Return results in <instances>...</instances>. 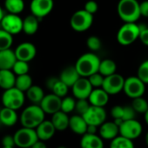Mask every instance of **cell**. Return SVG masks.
Here are the masks:
<instances>
[{
  "label": "cell",
  "instance_id": "1",
  "mask_svg": "<svg viewBox=\"0 0 148 148\" xmlns=\"http://www.w3.org/2000/svg\"><path fill=\"white\" fill-rule=\"evenodd\" d=\"M100 61V58L93 51L86 52L78 58L75 67L81 77L88 78L92 74L99 71Z\"/></svg>",
  "mask_w": 148,
  "mask_h": 148
},
{
  "label": "cell",
  "instance_id": "2",
  "mask_svg": "<svg viewBox=\"0 0 148 148\" xmlns=\"http://www.w3.org/2000/svg\"><path fill=\"white\" fill-rule=\"evenodd\" d=\"M45 112L39 105L32 104L25 107L20 115V123L22 126L36 129L45 119Z\"/></svg>",
  "mask_w": 148,
  "mask_h": 148
},
{
  "label": "cell",
  "instance_id": "3",
  "mask_svg": "<svg viewBox=\"0 0 148 148\" xmlns=\"http://www.w3.org/2000/svg\"><path fill=\"white\" fill-rule=\"evenodd\" d=\"M117 12L125 23H136L141 17L138 0H119Z\"/></svg>",
  "mask_w": 148,
  "mask_h": 148
},
{
  "label": "cell",
  "instance_id": "4",
  "mask_svg": "<svg viewBox=\"0 0 148 148\" xmlns=\"http://www.w3.org/2000/svg\"><path fill=\"white\" fill-rule=\"evenodd\" d=\"M139 33L140 25L136 23H125L118 31L117 41L121 45H130L139 38Z\"/></svg>",
  "mask_w": 148,
  "mask_h": 148
},
{
  "label": "cell",
  "instance_id": "5",
  "mask_svg": "<svg viewBox=\"0 0 148 148\" xmlns=\"http://www.w3.org/2000/svg\"><path fill=\"white\" fill-rule=\"evenodd\" d=\"M1 101L5 107L17 111L24 106L25 95L24 92L14 86L12 88L5 90L4 93L2 94Z\"/></svg>",
  "mask_w": 148,
  "mask_h": 148
},
{
  "label": "cell",
  "instance_id": "6",
  "mask_svg": "<svg viewBox=\"0 0 148 148\" xmlns=\"http://www.w3.org/2000/svg\"><path fill=\"white\" fill-rule=\"evenodd\" d=\"M93 23V15L86 10H79L74 12L70 20L71 27L78 32H83L90 29Z\"/></svg>",
  "mask_w": 148,
  "mask_h": 148
},
{
  "label": "cell",
  "instance_id": "7",
  "mask_svg": "<svg viewBox=\"0 0 148 148\" xmlns=\"http://www.w3.org/2000/svg\"><path fill=\"white\" fill-rule=\"evenodd\" d=\"M13 135L16 145L19 148L32 147L38 140L36 130L25 126L18 129Z\"/></svg>",
  "mask_w": 148,
  "mask_h": 148
},
{
  "label": "cell",
  "instance_id": "8",
  "mask_svg": "<svg viewBox=\"0 0 148 148\" xmlns=\"http://www.w3.org/2000/svg\"><path fill=\"white\" fill-rule=\"evenodd\" d=\"M145 91V84L138 77L131 76L125 79L123 92L131 99L142 97Z\"/></svg>",
  "mask_w": 148,
  "mask_h": 148
},
{
  "label": "cell",
  "instance_id": "9",
  "mask_svg": "<svg viewBox=\"0 0 148 148\" xmlns=\"http://www.w3.org/2000/svg\"><path fill=\"white\" fill-rule=\"evenodd\" d=\"M142 132V125L135 119L125 120L119 125V135L127 138L131 140L138 138L141 135Z\"/></svg>",
  "mask_w": 148,
  "mask_h": 148
},
{
  "label": "cell",
  "instance_id": "10",
  "mask_svg": "<svg viewBox=\"0 0 148 148\" xmlns=\"http://www.w3.org/2000/svg\"><path fill=\"white\" fill-rule=\"evenodd\" d=\"M125 79L120 74H112L110 76L105 77L102 88L109 95H116L123 91Z\"/></svg>",
  "mask_w": 148,
  "mask_h": 148
},
{
  "label": "cell",
  "instance_id": "11",
  "mask_svg": "<svg viewBox=\"0 0 148 148\" xmlns=\"http://www.w3.org/2000/svg\"><path fill=\"white\" fill-rule=\"evenodd\" d=\"M0 25L2 29L12 35H16L23 32V19L17 14H5Z\"/></svg>",
  "mask_w": 148,
  "mask_h": 148
},
{
  "label": "cell",
  "instance_id": "12",
  "mask_svg": "<svg viewBox=\"0 0 148 148\" xmlns=\"http://www.w3.org/2000/svg\"><path fill=\"white\" fill-rule=\"evenodd\" d=\"M53 6V0H32L30 10L32 14L41 19L51 12Z\"/></svg>",
  "mask_w": 148,
  "mask_h": 148
},
{
  "label": "cell",
  "instance_id": "13",
  "mask_svg": "<svg viewBox=\"0 0 148 148\" xmlns=\"http://www.w3.org/2000/svg\"><path fill=\"white\" fill-rule=\"evenodd\" d=\"M73 96L77 99H88L93 87L88 78L80 77L71 87Z\"/></svg>",
  "mask_w": 148,
  "mask_h": 148
},
{
  "label": "cell",
  "instance_id": "14",
  "mask_svg": "<svg viewBox=\"0 0 148 148\" xmlns=\"http://www.w3.org/2000/svg\"><path fill=\"white\" fill-rule=\"evenodd\" d=\"M88 125H94L100 126L106 119V112L104 107L92 106L88 111L83 115Z\"/></svg>",
  "mask_w": 148,
  "mask_h": 148
},
{
  "label": "cell",
  "instance_id": "15",
  "mask_svg": "<svg viewBox=\"0 0 148 148\" xmlns=\"http://www.w3.org/2000/svg\"><path fill=\"white\" fill-rule=\"evenodd\" d=\"M62 99L54 93L47 94L44 97L39 106L45 112V114H54L61 110Z\"/></svg>",
  "mask_w": 148,
  "mask_h": 148
},
{
  "label": "cell",
  "instance_id": "16",
  "mask_svg": "<svg viewBox=\"0 0 148 148\" xmlns=\"http://www.w3.org/2000/svg\"><path fill=\"white\" fill-rule=\"evenodd\" d=\"M14 51L18 60H23L29 63L36 57L37 48L32 43L23 42L17 46Z\"/></svg>",
  "mask_w": 148,
  "mask_h": 148
},
{
  "label": "cell",
  "instance_id": "17",
  "mask_svg": "<svg viewBox=\"0 0 148 148\" xmlns=\"http://www.w3.org/2000/svg\"><path fill=\"white\" fill-rule=\"evenodd\" d=\"M99 136L106 140H112L119 134V126L117 125L114 121L104 122L99 126Z\"/></svg>",
  "mask_w": 148,
  "mask_h": 148
},
{
  "label": "cell",
  "instance_id": "18",
  "mask_svg": "<svg viewBox=\"0 0 148 148\" xmlns=\"http://www.w3.org/2000/svg\"><path fill=\"white\" fill-rule=\"evenodd\" d=\"M109 94L102 88H93L88 100L92 106L105 107L109 101Z\"/></svg>",
  "mask_w": 148,
  "mask_h": 148
},
{
  "label": "cell",
  "instance_id": "19",
  "mask_svg": "<svg viewBox=\"0 0 148 148\" xmlns=\"http://www.w3.org/2000/svg\"><path fill=\"white\" fill-rule=\"evenodd\" d=\"M35 130L38 134V139L43 141H47L51 139L54 136L55 132H57L51 120H46V119H45Z\"/></svg>",
  "mask_w": 148,
  "mask_h": 148
},
{
  "label": "cell",
  "instance_id": "20",
  "mask_svg": "<svg viewBox=\"0 0 148 148\" xmlns=\"http://www.w3.org/2000/svg\"><path fill=\"white\" fill-rule=\"evenodd\" d=\"M81 76L78 72L75 65L72 66H67L65 67L60 73L59 79L63 81L65 85H67L70 88L72 87V86L77 82V80Z\"/></svg>",
  "mask_w": 148,
  "mask_h": 148
},
{
  "label": "cell",
  "instance_id": "21",
  "mask_svg": "<svg viewBox=\"0 0 148 148\" xmlns=\"http://www.w3.org/2000/svg\"><path fill=\"white\" fill-rule=\"evenodd\" d=\"M88 124L82 115L77 114L70 118L69 128L78 135H84L87 132Z\"/></svg>",
  "mask_w": 148,
  "mask_h": 148
},
{
  "label": "cell",
  "instance_id": "22",
  "mask_svg": "<svg viewBox=\"0 0 148 148\" xmlns=\"http://www.w3.org/2000/svg\"><path fill=\"white\" fill-rule=\"evenodd\" d=\"M17 60L15 51L11 48L0 51V70H12Z\"/></svg>",
  "mask_w": 148,
  "mask_h": 148
},
{
  "label": "cell",
  "instance_id": "23",
  "mask_svg": "<svg viewBox=\"0 0 148 148\" xmlns=\"http://www.w3.org/2000/svg\"><path fill=\"white\" fill-rule=\"evenodd\" d=\"M81 148H104L103 138L97 134L86 133L80 140Z\"/></svg>",
  "mask_w": 148,
  "mask_h": 148
},
{
  "label": "cell",
  "instance_id": "24",
  "mask_svg": "<svg viewBox=\"0 0 148 148\" xmlns=\"http://www.w3.org/2000/svg\"><path fill=\"white\" fill-rule=\"evenodd\" d=\"M18 119V116L16 110L5 106L0 110V122L2 125L11 127L17 124Z\"/></svg>",
  "mask_w": 148,
  "mask_h": 148
},
{
  "label": "cell",
  "instance_id": "25",
  "mask_svg": "<svg viewBox=\"0 0 148 148\" xmlns=\"http://www.w3.org/2000/svg\"><path fill=\"white\" fill-rule=\"evenodd\" d=\"M51 120L54 125L56 130L58 132H63L69 128L70 117L68 116V113H65L61 110L52 114Z\"/></svg>",
  "mask_w": 148,
  "mask_h": 148
},
{
  "label": "cell",
  "instance_id": "26",
  "mask_svg": "<svg viewBox=\"0 0 148 148\" xmlns=\"http://www.w3.org/2000/svg\"><path fill=\"white\" fill-rule=\"evenodd\" d=\"M16 74L12 70H0V88L7 90L15 86Z\"/></svg>",
  "mask_w": 148,
  "mask_h": 148
},
{
  "label": "cell",
  "instance_id": "27",
  "mask_svg": "<svg viewBox=\"0 0 148 148\" xmlns=\"http://www.w3.org/2000/svg\"><path fill=\"white\" fill-rule=\"evenodd\" d=\"M39 18L33 14L28 15L23 19V32L27 35L35 34L39 26Z\"/></svg>",
  "mask_w": 148,
  "mask_h": 148
},
{
  "label": "cell",
  "instance_id": "28",
  "mask_svg": "<svg viewBox=\"0 0 148 148\" xmlns=\"http://www.w3.org/2000/svg\"><path fill=\"white\" fill-rule=\"evenodd\" d=\"M26 97L27 99L35 105H39L42 101V99H44V97L45 96L44 90L38 86H35L32 85L27 91H26Z\"/></svg>",
  "mask_w": 148,
  "mask_h": 148
},
{
  "label": "cell",
  "instance_id": "29",
  "mask_svg": "<svg viewBox=\"0 0 148 148\" xmlns=\"http://www.w3.org/2000/svg\"><path fill=\"white\" fill-rule=\"evenodd\" d=\"M116 71H117V64L112 59L106 58L100 61L99 72L101 73L104 77H107L112 75V74L116 73Z\"/></svg>",
  "mask_w": 148,
  "mask_h": 148
},
{
  "label": "cell",
  "instance_id": "30",
  "mask_svg": "<svg viewBox=\"0 0 148 148\" xmlns=\"http://www.w3.org/2000/svg\"><path fill=\"white\" fill-rule=\"evenodd\" d=\"M5 7L9 13L20 14L25 9L24 0H5Z\"/></svg>",
  "mask_w": 148,
  "mask_h": 148
},
{
  "label": "cell",
  "instance_id": "31",
  "mask_svg": "<svg viewBox=\"0 0 148 148\" xmlns=\"http://www.w3.org/2000/svg\"><path fill=\"white\" fill-rule=\"evenodd\" d=\"M32 86V79L29 74H24V75L17 76L16 78V83L15 87L18 88L24 92H26V91Z\"/></svg>",
  "mask_w": 148,
  "mask_h": 148
},
{
  "label": "cell",
  "instance_id": "32",
  "mask_svg": "<svg viewBox=\"0 0 148 148\" xmlns=\"http://www.w3.org/2000/svg\"><path fill=\"white\" fill-rule=\"evenodd\" d=\"M110 148H135V147L132 140L119 135L112 140Z\"/></svg>",
  "mask_w": 148,
  "mask_h": 148
},
{
  "label": "cell",
  "instance_id": "33",
  "mask_svg": "<svg viewBox=\"0 0 148 148\" xmlns=\"http://www.w3.org/2000/svg\"><path fill=\"white\" fill-rule=\"evenodd\" d=\"M13 44V35L0 29V51L10 49Z\"/></svg>",
  "mask_w": 148,
  "mask_h": 148
},
{
  "label": "cell",
  "instance_id": "34",
  "mask_svg": "<svg viewBox=\"0 0 148 148\" xmlns=\"http://www.w3.org/2000/svg\"><path fill=\"white\" fill-rule=\"evenodd\" d=\"M132 106L133 107L136 112L145 114V112L148 110V100L144 99L143 96L132 99Z\"/></svg>",
  "mask_w": 148,
  "mask_h": 148
},
{
  "label": "cell",
  "instance_id": "35",
  "mask_svg": "<svg viewBox=\"0 0 148 148\" xmlns=\"http://www.w3.org/2000/svg\"><path fill=\"white\" fill-rule=\"evenodd\" d=\"M69 86L67 85H65L63 81H61L58 78V81L55 83V85L53 86L52 89L51 90L52 92V93L56 94L57 96L60 97L61 99L64 98L67 93H68V90H69Z\"/></svg>",
  "mask_w": 148,
  "mask_h": 148
},
{
  "label": "cell",
  "instance_id": "36",
  "mask_svg": "<svg viewBox=\"0 0 148 148\" xmlns=\"http://www.w3.org/2000/svg\"><path fill=\"white\" fill-rule=\"evenodd\" d=\"M76 99L72 97L65 96L62 99L61 103V111H63L65 113H70L73 111H75L76 106Z\"/></svg>",
  "mask_w": 148,
  "mask_h": 148
},
{
  "label": "cell",
  "instance_id": "37",
  "mask_svg": "<svg viewBox=\"0 0 148 148\" xmlns=\"http://www.w3.org/2000/svg\"><path fill=\"white\" fill-rule=\"evenodd\" d=\"M12 70L17 76H19V75H24V74H27L29 72L30 66H29L28 62L18 59L16 63L14 64Z\"/></svg>",
  "mask_w": 148,
  "mask_h": 148
},
{
  "label": "cell",
  "instance_id": "38",
  "mask_svg": "<svg viewBox=\"0 0 148 148\" xmlns=\"http://www.w3.org/2000/svg\"><path fill=\"white\" fill-rule=\"evenodd\" d=\"M137 76L146 85L148 84V59L142 62L138 66Z\"/></svg>",
  "mask_w": 148,
  "mask_h": 148
},
{
  "label": "cell",
  "instance_id": "39",
  "mask_svg": "<svg viewBox=\"0 0 148 148\" xmlns=\"http://www.w3.org/2000/svg\"><path fill=\"white\" fill-rule=\"evenodd\" d=\"M88 79H89V81L92 84L93 88H100L103 86L105 77L102 75L101 73H99L98 71V72H95V73L92 74L91 76H89Z\"/></svg>",
  "mask_w": 148,
  "mask_h": 148
},
{
  "label": "cell",
  "instance_id": "40",
  "mask_svg": "<svg viewBox=\"0 0 148 148\" xmlns=\"http://www.w3.org/2000/svg\"><path fill=\"white\" fill-rule=\"evenodd\" d=\"M90 106H91V104L88 99H77L75 111L77 112L78 114L83 116L88 111Z\"/></svg>",
  "mask_w": 148,
  "mask_h": 148
},
{
  "label": "cell",
  "instance_id": "41",
  "mask_svg": "<svg viewBox=\"0 0 148 148\" xmlns=\"http://www.w3.org/2000/svg\"><path fill=\"white\" fill-rule=\"evenodd\" d=\"M86 45L92 51H97L101 48V40L97 36H91L86 40Z\"/></svg>",
  "mask_w": 148,
  "mask_h": 148
},
{
  "label": "cell",
  "instance_id": "42",
  "mask_svg": "<svg viewBox=\"0 0 148 148\" xmlns=\"http://www.w3.org/2000/svg\"><path fill=\"white\" fill-rule=\"evenodd\" d=\"M84 10H86L87 12L91 13V14H95L98 10H99V5L96 1L94 0H89L87 1L86 4H85V6H84Z\"/></svg>",
  "mask_w": 148,
  "mask_h": 148
},
{
  "label": "cell",
  "instance_id": "43",
  "mask_svg": "<svg viewBox=\"0 0 148 148\" xmlns=\"http://www.w3.org/2000/svg\"><path fill=\"white\" fill-rule=\"evenodd\" d=\"M136 112L133 109L132 106H124V115H123V120H129V119H135L136 116Z\"/></svg>",
  "mask_w": 148,
  "mask_h": 148
},
{
  "label": "cell",
  "instance_id": "44",
  "mask_svg": "<svg viewBox=\"0 0 148 148\" xmlns=\"http://www.w3.org/2000/svg\"><path fill=\"white\" fill-rule=\"evenodd\" d=\"M1 144H2V146H11V147H14L16 145L14 135L6 134V135L3 136V138L1 139Z\"/></svg>",
  "mask_w": 148,
  "mask_h": 148
},
{
  "label": "cell",
  "instance_id": "45",
  "mask_svg": "<svg viewBox=\"0 0 148 148\" xmlns=\"http://www.w3.org/2000/svg\"><path fill=\"white\" fill-rule=\"evenodd\" d=\"M111 115L112 117L115 119H122L124 115V106H115L111 110Z\"/></svg>",
  "mask_w": 148,
  "mask_h": 148
},
{
  "label": "cell",
  "instance_id": "46",
  "mask_svg": "<svg viewBox=\"0 0 148 148\" xmlns=\"http://www.w3.org/2000/svg\"><path fill=\"white\" fill-rule=\"evenodd\" d=\"M138 38L144 45L148 46V27L140 25V33Z\"/></svg>",
  "mask_w": 148,
  "mask_h": 148
},
{
  "label": "cell",
  "instance_id": "47",
  "mask_svg": "<svg viewBox=\"0 0 148 148\" xmlns=\"http://www.w3.org/2000/svg\"><path fill=\"white\" fill-rule=\"evenodd\" d=\"M140 15L144 18H148V0H144L143 2L139 3Z\"/></svg>",
  "mask_w": 148,
  "mask_h": 148
},
{
  "label": "cell",
  "instance_id": "48",
  "mask_svg": "<svg viewBox=\"0 0 148 148\" xmlns=\"http://www.w3.org/2000/svg\"><path fill=\"white\" fill-rule=\"evenodd\" d=\"M58 79H57V78H55V77L49 78V79H48V80L46 81V86H47L48 89L51 90V89H52V87H53V86L55 85V83L58 81Z\"/></svg>",
  "mask_w": 148,
  "mask_h": 148
},
{
  "label": "cell",
  "instance_id": "49",
  "mask_svg": "<svg viewBox=\"0 0 148 148\" xmlns=\"http://www.w3.org/2000/svg\"><path fill=\"white\" fill-rule=\"evenodd\" d=\"M98 127H99V126L94 125H88L86 133H89V134H97Z\"/></svg>",
  "mask_w": 148,
  "mask_h": 148
},
{
  "label": "cell",
  "instance_id": "50",
  "mask_svg": "<svg viewBox=\"0 0 148 148\" xmlns=\"http://www.w3.org/2000/svg\"><path fill=\"white\" fill-rule=\"evenodd\" d=\"M32 148H47V145H45V141L38 139V140L32 146Z\"/></svg>",
  "mask_w": 148,
  "mask_h": 148
},
{
  "label": "cell",
  "instance_id": "51",
  "mask_svg": "<svg viewBox=\"0 0 148 148\" xmlns=\"http://www.w3.org/2000/svg\"><path fill=\"white\" fill-rule=\"evenodd\" d=\"M5 12H4V10H3V8L0 6V23H1V21H2V19H3V18L5 17Z\"/></svg>",
  "mask_w": 148,
  "mask_h": 148
},
{
  "label": "cell",
  "instance_id": "52",
  "mask_svg": "<svg viewBox=\"0 0 148 148\" xmlns=\"http://www.w3.org/2000/svg\"><path fill=\"white\" fill-rule=\"evenodd\" d=\"M144 119H145V122L146 123V125H148V110L145 112V113L144 114Z\"/></svg>",
  "mask_w": 148,
  "mask_h": 148
},
{
  "label": "cell",
  "instance_id": "53",
  "mask_svg": "<svg viewBox=\"0 0 148 148\" xmlns=\"http://www.w3.org/2000/svg\"><path fill=\"white\" fill-rule=\"evenodd\" d=\"M145 144H146V145L148 146V132H147V133L145 134Z\"/></svg>",
  "mask_w": 148,
  "mask_h": 148
},
{
  "label": "cell",
  "instance_id": "54",
  "mask_svg": "<svg viewBox=\"0 0 148 148\" xmlns=\"http://www.w3.org/2000/svg\"><path fill=\"white\" fill-rule=\"evenodd\" d=\"M1 148H14V147H11V146H2Z\"/></svg>",
  "mask_w": 148,
  "mask_h": 148
},
{
  "label": "cell",
  "instance_id": "55",
  "mask_svg": "<svg viewBox=\"0 0 148 148\" xmlns=\"http://www.w3.org/2000/svg\"><path fill=\"white\" fill-rule=\"evenodd\" d=\"M57 148H66L65 146H63V145H60V146H58V147H57Z\"/></svg>",
  "mask_w": 148,
  "mask_h": 148
},
{
  "label": "cell",
  "instance_id": "56",
  "mask_svg": "<svg viewBox=\"0 0 148 148\" xmlns=\"http://www.w3.org/2000/svg\"><path fill=\"white\" fill-rule=\"evenodd\" d=\"M25 148H32V147H25Z\"/></svg>",
  "mask_w": 148,
  "mask_h": 148
},
{
  "label": "cell",
  "instance_id": "57",
  "mask_svg": "<svg viewBox=\"0 0 148 148\" xmlns=\"http://www.w3.org/2000/svg\"><path fill=\"white\" fill-rule=\"evenodd\" d=\"M0 124H1V122H0Z\"/></svg>",
  "mask_w": 148,
  "mask_h": 148
},
{
  "label": "cell",
  "instance_id": "58",
  "mask_svg": "<svg viewBox=\"0 0 148 148\" xmlns=\"http://www.w3.org/2000/svg\"><path fill=\"white\" fill-rule=\"evenodd\" d=\"M147 100H148V99H147Z\"/></svg>",
  "mask_w": 148,
  "mask_h": 148
}]
</instances>
